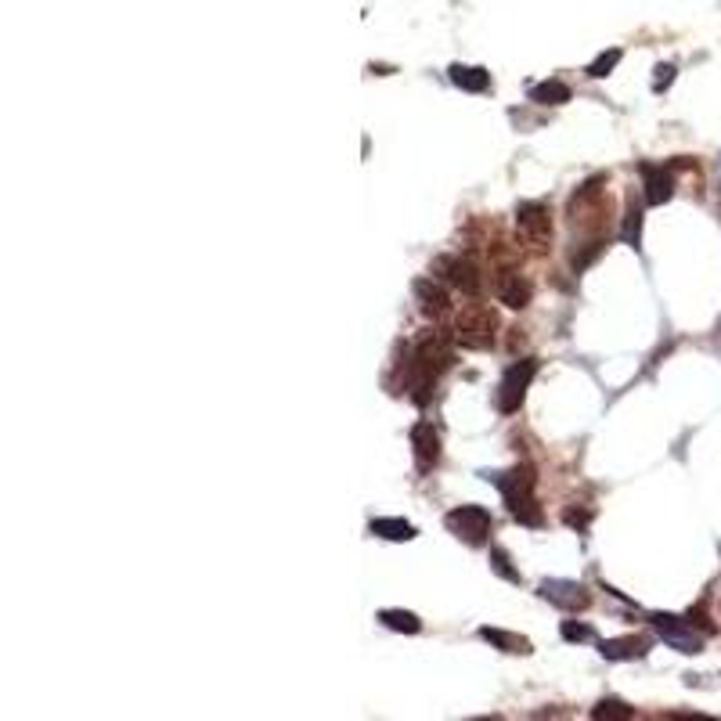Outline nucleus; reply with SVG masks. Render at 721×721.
I'll return each mask as SVG.
<instances>
[{
  "label": "nucleus",
  "mask_w": 721,
  "mask_h": 721,
  "mask_svg": "<svg viewBox=\"0 0 721 721\" xmlns=\"http://www.w3.org/2000/svg\"><path fill=\"white\" fill-rule=\"evenodd\" d=\"M415 299H419V310L426 318H433V321L451 314V292H447V286L440 278H419L415 282Z\"/></svg>",
  "instance_id": "12"
},
{
  "label": "nucleus",
  "mask_w": 721,
  "mask_h": 721,
  "mask_svg": "<svg viewBox=\"0 0 721 721\" xmlns=\"http://www.w3.org/2000/svg\"><path fill=\"white\" fill-rule=\"evenodd\" d=\"M674 79V66H656V79H653V90H664L667 83Z\"/></svg>",
  "instance_id": "27"
},
{
  "label": "nucleus",
  "mask_w": 721,
  "mask_h": 721,
  "mask_svg": "<svg viewBox=\"0 0 721 721\" xmlns=\"http://www.w3.org/2000/svg\"><path fill=\"white\" fill-rule=\"evenodd\" d=\"M617 62H621V47H610V51H602V55L588 66V76H591V79H602V76H610V72L617 69Z\"/></svg>",
  "instance_id": "24"
},
{
  "label": "nucleus",
  "mask_w": 721,
  "mask_h": 721,
  "mask_svg": "<svg viewBox=\"0 0 721 721\" xmlns=\"http://www.w3.org/2000/svg\"><path fill=\"white\" fill-rule=\"evenodd\" d=\"M649 621H653V628L660 632V639H664L671 649H678V653H685V656L704 653V639L693 632V621H682V617H674V613H653Z\"/></svg>",
  "instance_id": "8"
},
{
  "label": "nucleus",
  "mask_w": 721,
  "mask_h": 721,
  "mask_svg": "<svg viewBox=\"0 0 721 721\" xmlns=\"http://www.w3.org/2000/svg\"><path fill=\"white\" fill-rule=\"evenodd\" d=\"M570 527H577V530H584L588 527V512H574V508H567V516H563Z\"/></svg>",
  "instance_id": "29"
},
{
  "label": "nucleus",
  "mask_w": 721,
  "mask_h": 721,
  "mask_svg": "<svg viewBox=\"0 0 721 721\" xmlns=\"http://www.w3.org/2000/svg\"><path fill=\"white\" fill-rule=\"evenodd\" d=\"M591 718H610V721H632L635 718V707H628L624 700H602L595 711H591Z\"/></svg>",
  "instance_id": "22"
},
{
  "label": "nucleus",
  "mask_w": 721,
  "mask_h": 721,
  "mask_svg": "<svg viewBox=\"0 0 721 721\" xmlns=\"http://www.w3.org/2000/svg\"><path fill=\"white\" fill-rule=\"evenodd\" d=\"M689 621H696V624H700V628H704V632H707V635H711V632H715V624H711V621H707V613H704V606H696V610H689Z\"/></svg>",
  "instance_id": "28"
},
{
  "label": "nucleus",
  "mask_w": 721,
  "mask_h": 721,
  "mask_svg": "<svg viewBox=\"0 0 721 721\" xmlns=\"http://www.w3.org/2000/svg\"><path fill=\"white\" fill-rule=\"evenodd\" d=\"M495 336H498V314L495 307L487 303H465L458 314H455V343L465 347V350H487L495 347Z\"/></svg>",
  "instance_id": "3"
},
{
  "label": "nucleus",
  "mask_w": 721,
  "mask_h": 721,
  "mask_svg": "<svg viewBox=\"0 0 721 721\" xmlns=\"http://www.w3.org/2000/svg\"><path fill=\"white\" fill-rule=\"evenodd\" d=\"M444 527L465 545H487L495 523H491V512L484 505H458L444 516Z\"/></svg>",
  "instance_id": "7"
},
{
  "label": "nucleus",
  "mask_w": 721,
  "mask_h": 721,
  "mask_svg": "<svg viewBox=\"0 0 721 721\" xmlns=\"http://www.w3.org/2000/svg\"><path fill=\"white\" fill-rule=\"evenodd\" d=\"M480 476L502 491L505 502H516V498L534 495V484H538V476H534L530 465H516V469H508V473H480Z\"/></svg>",
  "instance_id": "10"
},
{
  "label": "nucleus",
  "mask_w": 721,
  "mask_h": 721,
  "mask_svg": "<svg viewBox=\"0 0 721 721\" xmlns=\"http://www.w3.org/2000/svg\"><path fill=\"white\" fill-rule=\"evenodd\" d=\"M480 639H484V643H491L495 649H502V653H519V656H527V653H530V639H523V635H516V632L480 628Z\"/></svg>",
  "instance_id": "18"
},
{
  "label": "nucleus",
  "mask_w": 721,
  "mask_h": 721,
  "mask_svg": "<svg viewBox=\"0 0 721 721\" xmlns=\"http://www.w3.org/2000/svg\"><path fill=\"white\" fill-rule=\"evenodd\" d=\"M559 632H563L567 643H591V639H595V632H591L588 624H574V621H563Z\"/></svg>",
  "instance_id": "25"
},
{
  "label": "nucleus",
  "mask_w": 721,
  "mask_h": 721,
  "mask_svg": "<svg viewBox=\"0 0 721 721\" xmlns=\"http://www.w3.org/2000/svg\"><path fill=\"white\" fill-rule=\"evenodd\" d=\"M599 653H602L606 660H643L649 653V646H646V639L628 635V639H606V643H599Z\"/></svg>",
  "instance_id": "15"
},
{
  "label": "nucleus",
  "mask_w": 721,
  "mask_h": 721,
  "mask_svg": "<svg viewBox=\"0 0 721 721\" xmlns=\"http://www.w3.org/2000/svg\"><path fill=\"white\" fill-rule=\"evenodd\" d=\"M491 567H495L505 580L519 584V570H512V567H508V552H505V549H495V552H491Z\"/></svg>",
  "instance_id": "26"
},
{
  "label": "nucleus",
  "mask_w": 721,
  "mask_h": 721,
  "mask_svg": "<svg viewBox=\"0 0 721 721\" xmlns=\"http://www.w3.org/2000/svg\"><path fill=\"white\" fill-rule=\"evenodd\" d=\"M541 599L567 610V613H577V610H588L591 606V595L584 584L577 580H563V577H552V580H541Z\"/></svg>",
  "instance_id": "9"
},
{
  "label": "nucleus",
  "mask_w": 721,
  "mask_h": 721,
  "mask_svg": "<svg viewBox=\"0 0 721 721\" xmlns=\"http://www.w3.org/2000/svg\"><path fill=\"white\" fill-rule=\"evenodd\" d=\"M433 278H440L447 288L455 292H465V296H480L484 288V275L476 267L473 256H462V253H447V256H436L430 264Z\"/></svg>",
  "instance_id": "4"
},
{
  "label": "nucleus",
  "mask_w": 721,
  "mask_h": 721,
  "mask_svg": "<svg viewBox=\"0 0 721 721\" xmlns=\"http://www.w3.org/2000/svg\"><path fill=\"white\" fill-rule=\"evenodd\" d=\"M368 530H371L375 538H386V541H412V538L419 534L408 519H397V516H379V519L368 523Z\"/></svg>",
  "instance_id": "16"
},
{
  "label": "nucleus",
  "mask_w": 721,
  "mask_h": 721,
  "mask_svg": "<svg viewBox=\"0 0 721 721\" xmlns=\"http://www.w3.org/2000/svg\"><path fill=\"white\" fill-rule=\"evenodd\" d=\"M639 173H643V188H646L649 206H664V203L674 195V173H671L667 166L643 162V166H639Z\"/></svg>",
  "instance_id": "13"
},
{
  "label": "nucleus",
  "mask_w": 721,
  "mask_h": 721,
  "mask_svg": "<svg viewBox=\"0 0 721 721\" xmlns=\"http://www.w3.org/2000/svg\"><path fill=\"white\" fill-rule=\"evenodd\" d=\"M455 364V350H451V340L444 332H423L412 347H408V358H404V393L426 408L433 401V386L436 379Z\"/></svg>",
  "instance_id": "1"
},
{
  "label": "nucleus",
  "mask_w": 721,
  "mask_h": 721,
  "mask_svg": "<svg viewBox=\"0 0 721 721\" xmlns=\"http://www.w3.org/2000/svg\"><path fill=\"white\" fill-rule=\"evenodd\" d=\"M412 451H415V465L423 473H430L440 462V436L433 430V423H415L412 426Z\"/></svg>",
  "instance_id": "14"
},
{
  "label": "nucleus",
  "mask_w": 721,
  "mask_h": 721,
  "mask_svg": "<svg viewBox=\"0 0 721 721\" xmlns=\"http://www.w3.org/2000/svg\"><path fill=\"white\" fill-rule=\"evenodd\" d=\"M534 375H538V360L534 358H519L505 368L502 382H498V390H495V408H498L502 415H516V412H519V404H523V397H527Z\"/></svg>",
  "instance_id": "5"
},
{
  "label": "nucleus",
  "mask_w": 721,
  "mask_h": 721,
  "mask_svg": "<svg viewBox=\"0 0 721 721\" xmlns=\"http://www.w3.org/2000/svg\"><path fill=\"white\" fill-rule=\"evenodd\" d=\"M530 101H538V105H567L570 101V87L563 79H545V83L530 87Z\"/></svg>",
  "instance_id": "19"
},
{
  "label": "nucleus",
  "mask_w": 721,
  "mask_h": 721,
  "mask_svg": "<svg viewBox=\"0 0 721 721\" xmlns=\"http://www.w3.org/2000/svg\"><path fill=\"white\" fill-rule=\"evenodd\" d=\"M516 227H519V238L534 253H545L552 246V210H549V203H538V199L519 203L516 206Z\"/></svg>",
  "instance_id": "6"
},
{
  "label": "nucleus",
  "mask_w": 721,
  "mask_h": 721,
  "mask_svg": "<svg viewBox=\"0 0 721 721\" xmlns=\"http://www.w3.org/2000/svg\"><path fill=\"white\" fill-rule=\"evenodd\" d=\"M606 177H591L588 184H580L574 195H570V227L588 235L591 242H602L606 246V235L613 227V199L606 195Z\"/></svg>",
  "instance_id": "2"
},
{
  "label": "nucleus",
  "mask_w": 721,
  "mask_h": 721,
  "mask_svg": "<svg viewBox=\"0 0 721 721\" xmlns=\"http://www.w3.org/2000/svg\"><path fill=\"white\" fill-rule=\"evenodd\" d=\"M621 238H624L628 246H639V242H643V210H639V206H632V210L624 214V227H621Z\"/></svg>",
  "instance_id": "23"
},
{
  "label": "nucleus",
  "mask_w": 721,
  "mask_h": 721,
  "mask_svg": "<svg viewBox=\"0 0 721 721\" xmlns=\"http://www.w3.org/2000/svg\"><path fill=\"white\" fill-rule=\"evenodd\" d=\"M530 296H534V286H530L519 271L502 267V271L495 275V299H498V303L512 307V310H523V307H530Z\"/></svg>",
  "instance_id": "11"
},
{
  "label": "nucleus",
  "mask_w": 721,
  "mask_h": 721,
  "mask_svg": "<svg viewBox=\"0 0 721 721\" xmlns=\"http://www.w3.org/2000/svg\"><path fill=\"white\" fill-rule=\"evenodd\" d=\"M379 621H382L390 632H404V635H419V632H423V621H419L415 613H408V610H382Z\"/></svg>",
  "instance_id": "21"
},
{
  "label": "nucleus",
  "mask_w": 721,
  "mask_h": 721,
  "mask_svg": "<svg viewBox=\"0 0 721 721\" xmlns=\"http://www.w3.org/2000/svg\"><path fill=\"white\" fill-rule=\"evenodd\" d=\"M451 83L469 94H484L491 87V72L484 66H451Z\"/></svg>",
  "instance_id": "17"
},
{
  "label": "nucleus",
  "mask_w": 721,
  "mask_h": 721,
  "mask_svg": "<svg viewBox=\"0 0 721 721\" xmlns=\"http://www.w3.org/2000/svg\"><path fill=\"white\" fill-rule=\"evenodd\" d=\"M508 505V512H512V519H519L523 527H541L545 523V512H541V505L534 495H527V498H516V502H505Z\"/></svg>",
  "instance_id": "20"
}]
</instances>
